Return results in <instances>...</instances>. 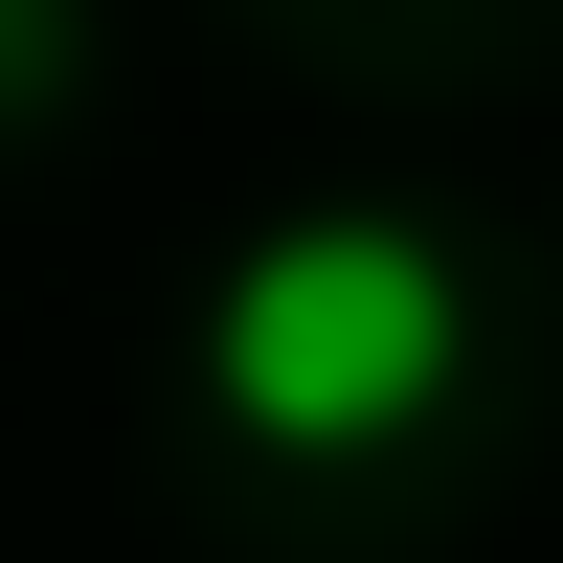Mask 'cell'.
<instances>
[{
    "label": "cell",
    "instance_id": "obj_1",
    "mask_svg": "<svg viewBox=\"0 0 563 563\" xmlns=\"http://www.w3.org/2000/svg\"><path fill=\"white\" fill-rule=\"evenodd\" d=\"M451 361H474V294H451V249L384 225V203L271 225V249L225 271V316H203L225 429H271V451H384V429H429Z\"/></svg>",
    "mask_w": 563,
    "mask_h": 563
}]
</instances>
